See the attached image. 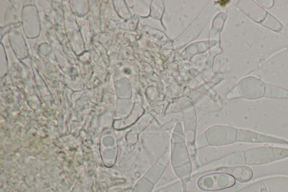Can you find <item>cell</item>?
Returning a JSON list of instances; mask_svg holds the SVG:
<instances>
[{
  "label": "cell",
  "mask_w": 288,
  "mask_h": 192,
  "mask_svg": "<svg viewBox=\"0 0 288 192\" xmlns=\"http://www.w3.org/2000/svg\"><path fill=\"white\" fill-rule=\"evenodd\" d=\"M245 164L263 165L276 161L274 147H258L244 151Z\"/></svg>",
  "instance_id": "6da1fadb"
},
{
  "label": "cell",
  "mask_w": 288,
  "mask_h": 192,
  "mask_svg": "<svg viewBox=\"0 0 288 192\" xmlns=\"http://www.w3.org/2000/svg\"><path fill=\"white\" fill-rule=\"evenodd\" d=\"M238 141L250 143H274L288 145V140L260 135L255 132L241 131L237 138Z\"/></svg>",
  "instance_id": "7a4b0ae2"
},
{
  "label": "cell",
  "mask_w": 288,
  "mask_h": 192,
  "mask_svg": "<svg viewBox=\"0 0 288 192\" xmlns=\"http://www.w3.org/2000/svg\"><path fill=\"white\" fill-rule=\"evenodd\" d=\"M229 172L240 182H249L253 177V171L249 166L236 167Z\"/></svg>",
  "instance_id": "3957f363"
},
{
  "label": "cell",
  "mask_w": 288,
  "mask_h": 192,
  "mask_svg": "<svg viewBox=\"0 0 288 192\" xmlns=\"http://www.w3.org/2000/svg\"><path fill=\"white\" fill-rule=\"evenodd\" d=\"M275 160L279 161L288 158V149L280 147H274Z\"/></svg>",
  "instance_id": "277c9868"
},
{
  "label": "cell",
  "mask_w": 288,
  "mask_h": 192,
  "mask_svg": "<svg viewBox=\"0 0 288 192\" xmlns=\"http://www.w3.org/2000/svg\"><path fill=\"white\" fill-rule=\"evenodd\" d=\"M218 3L222 6H225L229 3V1H219Z\"/></svg>",
  "instance_id": "5b68a950"
}]
</instances>
